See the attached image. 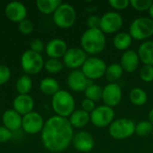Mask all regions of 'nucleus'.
Listing matches in <instances>:
<instances>
[{"label": "nucleus", "instance_id": "f257e3e1", "mask_svg": "<svg viewBox=\"0 0 153 153\" xmlns=\"http://www.w3.org/2000/svg\"><path fill=\"white\" fill-rule=\"evenodd\" d=\"M74 135V129L69 120L56 115L45 122L41 131V141L49 152H62L72 143Z\"/></svg>", "mask_w": 153, "mask_h": 153}, {"label": "nucleus", "instance_id": "f03ea898", "mask_svg": "<svg viewBox=\"0 0 153 153\" xmlns=\"http://www.w3.org/2000/svg\"><path fill=\"white\" fill-rule=\"evenodd\" d=\"M106 36L100 29H87L81 38L82 48L86 54L97 55L106 47Z\"/></svg>", "mask_w": 153, "mask_h": 153}, {"label": "nucleus", "instance_id": "7ed1b4c3", "mask_svg": "<svg viewBox=\"0 0 153 153\" xmlns=\"http://www.w3.org/2000/svg\"><path fill=\"white\" fill-rule=\"evenodd\" d=\"M51 105L56 116L67 118L74 111L75 100L69 91L60 90L52 97Z\"/></svg>", "mask_w": 153, "mask_h": 153}, {"label": "nucleus", "instance_id": "20e7f679", "mask_svg": "<svg viewBox=\"0 0 153 153\" xmlns=\"http://www.w3.org/2000/svg\"><path fill=\"white\" fill-rule=\"evenodd\" d=\"M129 34L135 40L146 41L153 36V20L149 17L134 19L130 24Z\"/></svg>", "mask_w": 153, "mask_h": 153}, {"label": "nucleus", "instance_id": "39448f33", "mask_svg": "<svg viewBox=\"0 0 153 153\" xmlns=\"http://www.w3.org/2000/svg\"><path fill=\"white\" fill-rule=\"evenodd\" d=\"M108 134L113 139L125 140L135 134V124L129 118H118L108 126Z\"/></svg>", "mask_w": 153, "mask_h": 153}, {"label": "nucleus", "instance_id": "423d86ee", "mask_svg": "<svg viewBox=\"0 0 153 153\" xmlns=\"http://www.w3.org/2000/svg\"><path fill=\"white\" fill-rule=\"evenodd\" d=\"M76 20V11L74 7L67 3H62L53 13V21L56 26L62 29L72 27Z\"/></svg>", "mask_w": 153, "mask_h": 153}, {"label": "nucleus", "instance_id": "0eeeda50", "mask_svg": "<svg viewBox=\"0 0 153 153\" xmlns=\"http://www.w3.org/2000/svg\"><path fill=\"white\" fill-rule=\"evenodd\" d=\"M45 62L41 54L36 53L30 49L25 50L21 57V65L26 74H37L44 67Z\"/></svg>", "mask_w": 153, "mask_h": 153}, {"label": "nucleus", "instance_id": "6e6552de", "mask_svg": "<svg viewBox=\"0 0 153 153\" xmlns=\"http://www.w3.org/2000/svg\"><path fill=\"white\" fill-rule=\"evenodd\" d=\"M107 67L108 65L103 59L91 56L88 57L84 62L83 65L82 66V72L89 80L94 81L105 76Z\"/></svg>", "mask_w": 153, "mask_h": 153}, {"label": "nucleus", "instance_id": "1a4fd4ad", "mask_svg": "<svg viewBox=\"0 0 153 153\" xmlns=\"http://www.w3.org/2000/svg\"><path fill=\"white\" fill-rule=\"evenodd\" d=\"M115 118V111L112 108L106 105L96 107V108L90 114L91 123L99 128L109 126Z\"/></svg>", "mask_w": 153, "mask_h": 153}, {"label": "nucleus", "instance_id": "9d476101", "mask_svg": "<svg viewBox=\"0 0 153 153\" xmlns=\"http://www.w3.org/2000/svg\"><path fill=\"white\" fill-rule=\"evenodd\" d=\"M123 26V17L117 12L110 11L100 17V29L105 34L118 33Z\"/></svg>", "mask_w": 153, "mask_h": 153}, {"label": "nucleus", "instance_id": "9b49d317", "mask_svg": "<svg viewBox=\"0 0 153 153\" xmlns=\"http://www.w3.org/2000/svg\"><path fill=\"white\" fill-rule=\"evenodd\" d=\"M87 58V54L82 48H71L67 49L63 56V63L65 66L73 70H77L83 65Z\"/></svg>", "mask_w": 153, "mask_h": 153}, {"label": "nucleus", "instance_id": "f8f14e48", "mask_svg": "<svg viewBox=\"0 0 153 153\" xmlns=\"http://www.w3.org/2000/svg\"><path fill=\"white\" fill-rule=\"evenodd\" d=\"M45 121L42 116L38 112H30L22 116V128L29 134H35L42 131Z\"/></svg>", "mask_w": 153, "mask_h": 153}, {"label": "nucleus", "instance_id": "ddd939ff", "mask_svg": "<svg viewBox=\"0 0 153 153\" xmlns=\"http://www.w3.org/2000/svg\"><path fill=\"white\" fill-rule=\"evenodd\" d=\"M102 100L104 105L114 108L119 105L122 100V89L120 85L117 83H108L103 88Z\"/></svg>", "mask_w": 153, "mask_h": 153}, {"label": "nucleus", "instance_id": "4468645a", "mask_svg": "<svg viewBox=\"0 0 153 153\" xmlns=\"http://www.w3.org/2000/svg\"><path fill=\"white\" fill-rule=\"evenodd\" d=\"M72 143L76 151L86 153L93 150L95 146V140L90 133L81 131L74 135Z\"/></svg>", "mask_w": 153, "mask_h": 153}, {"label": "nucleus", "instance_id": "2eb2a0df", "mask_svg": "<svg viewBox=\"0 0 153 153\" xmlns=\"http://www.w3.org/2000/svg\"><path fill=\"white\" fill-rule=\"evenodd\" d=\"M91 83V81L84 75L82 70L79 69L73 70L67 77V85L74 91H84Z\"/></svg>", "mask_w": 153, "mask_h": 153}, {"label": "nucleus", "instance_id": "dca6fc26", "mask_svg": "<svg viewBox=\"0 0 153 153\" xmlns=\"http://www.w3.org/2000/svg\"><path fill=\"white\" fill-rule=\"evenodd\" d=\"M4 13L10 21L19 23L22 20L26 19L27 8L22 3L19 1H13L7 4L4 9Z\"/></svg>", "mask_w": 153, "mask_h": 153}, {"label": "nucleus", "instance_id": "f3484780", "mask_svg": "<svg viewBox=\"0 0 153 153\" xmlns=\"http://www.w3.org/2000/svg\"><path fill=\"white\" fill-rule=\"evenodd\" d=\"M67 49V44L62 39H53L49 40L45 47L47 56L49 58L55 59H59L63 57Z\"/></svg>", "mask_w": 153, "mask_h": 153}, {"label": "nucleus", "instance_id": "a211bd4d", "mask_svg": "<svg viewBox=\"0 0 153 153\" xmlns=\"http://www.w3.org/2000/svg\"><path fill=\"white\" fill-rule=\"evenodd\" d=\"M13 108L21 116H24L32 112L34 100L29 94H19L13 101Z\"/></svg>", "mask_w": 153, "mask_h": 153}, {"label": "nucleus", "instance_id": "6ab92c4d", "mask_svg": "<svg viewBox=\"0 0 153 153\" xmlns=\"http://www.w3.org/2000/svg\"><path fill=\"white\" fill-rule=\"evenodd\" d=\"M140 58L137 51L128 49L123 53L120 59V65L122 66L124 72L134 73L139 67Z\"/></svg>", "mask_w": 153, "mask_h": 153}, {"label": "nucleus", "instance_id": "aec40b11", "mask_svg": "<svg viewBox=\"0 0 153 153\" xmlns=\"http://www.w3.org/2000/svg\"><path fill=\"white\" fill-rule=\"evenodd\" d=\"M2 122L4 126H5L10 131L14 132L22 127V116L17 113L13 108L7 109L4 112L2 116Z\"/></svg>", "mask_w": 153, "mask_h": 153}, {"label": "nucleus", "instance_id": "412c9836", "mask_svg": "<svg viewBox=\"0 0 153 153\" xmlns=\"http://www.w3.org/2000/svg\"><path fill=\"white\" fill-rule=\"evenodd\" d=\"M137 54L143 65H153V40L143 41L139 46Z\"/></svg>", "mask_w": 153, "mask_h": 153}, {"label": "nucleus", "instance_id": "4be33fe9", "mask_svg": "<svg viewBox=\"0 0 153 153\" xmlns=\"http://www.w3.org/2000/svg\"><path fill=\"white\" fill-rule=\"evenodd\" d=\"M69 122L73 128H82L86 126L89 122H91L90 119V114L85 112L82 109H77L74 110L72 115L69 117Z\"/></svg>", "mask_w": 153, "mask_h": 153}, {"label": "nucleus", "instance_id": "5701e85b", "mask_svg": "<svg viewBox=\"0 0 153 153\" xmlns=\"http://www.w3.org/2000/svg\"><path fill=\"white\" fill-rule=\"evenodd\" d=\"M39 90L45 95L54 96L57 91H60L59 83L56 80L51 77H46L39 82Z\"/></svg>", "mask_w": 153, "mask_h": 153}, {"label": "nucleus", "instance_id": "b1692460", "mask_svg": "<svg viewBox=\"0 0 153 153\" xmlns=\"http://www.w3.org/2000/svg\"><path fill=\"white\" fill-rule=\"evenodd\" d=\"M133 39L129 32H118L113 39V45L117 50L126 51L132 45Z\"/></svg>", "mask_w": 153, "mask_h": 153}, {"label": "nucleus", "instance_id": "393cba45", "mask_svg": "<svg viewBox=\"0 0 153 153\" xmlns=\"http://www.w3.org/2000/svg\"><path fill=\"white\" fill-rule=\"evenodd\" d=\"M123 74H124V70L120 65V64L113 63L107 67L105 77L106 80L108 82V83H117V82L120 80V78L122 77Z\"/></svg>", "mask_w": 153, "mask_h": 153}, {"label": "nucleus", "instance_id": "a878e982", "mask_svg": "<svg viewBox=\"0 0 153 153\" xmlns=\"http://www.w3.org/2000/svg\"><path fill=\"white\" fill-rule=\"evenodd\" d=\"M61 4V0H37L36 2L38 9L44 14L54 13Z\"/></svg>", "mask_w": 153, "mask_h": 153}, {"label": "nucleus", "instance_id": "bb28decb", "mask_svg": "<svg viewBox=\"0 0 153 153\" xmlns=\"http://www.w3.org/2000/svg\"><path fill=\"white\" fill-rule=\"evenodd\" d=\"M129 100L134 106L142 107L146 104L148 100V95L144 90L141 88H134L129 93Z\"/></svg>", "mask_w": 153, "mask_h": 153}, {"label": "nucleus", "instance_id": "cd10ccee", "mask_svg": "<svg viewBox=\"0 0 153 153\" xmlns=\"http://www.w3.org/2000/svg\"><path fill=\"white\" fill-rule=\"evenodd\" d=\"M16 91L19 94H28L32 88V80L28 74L20 76L15 83Z\"/></svg>", "mask_w": 153, "mask_h": 153}, {"label": "nucleus", "instance_id": "c85d7f7f", "mask_svg": "<svg viewBox=\"0 0 153 153\" xmlns=\"http://www.w3.org/2000/svg\"><path fill=\"white\" fill-rule=\"evenodd\" d=\"M102 93H103V89L99 84H95V83L90 84L84 91L85 98L94 102L102 100Z\"/></svg>", "mask_w": 153, "mask_h": 153}, {"label": "nucleus", "instance_id": "c756f323", "mask_svg": "<svg viewBox=\"0 0 153 153\" xmlns=\"http://www.w3.org/2000/svg\"><path fill=\"white\" fill-rule=\"evenodd\" d=\"M153 132L152 125L148 120H143L135 125V134L140 137H146Z\"/></svg>", "mask_w": 153, "mask_h": 153}, {"label": "nucleus", "instance_id": "7c9ffc66", "mask_svg": "<svg viewBox=\"0 0 153 153\" xmlns=\"http://www.w3.org/2000/svg\"><path fill=\"white\" fill-rule=\"evenodd\" d=\"M64 63L59 59L48 58L44 65V68L50 74H58L64 69Z\"/></svg>", "mask_w": 153, "mask_h": 153}, {"label": "nucleus", "instance_id": "2f4dec72", "mask_svg": "<svg viewBox=\"0 0 153 153\" xmlns=\"http://www.w3.org/2000/svg\"><path fill=\"white\" fill-rule=\"evenodd\" d=\"M139 75L142 81L146 83L153 82V65H143L139 71Z\"/></svg>", "mask_w": 153, "mask_h": 153}, {"label": "nucleus", "instance_id": "473e14b6", "mask_svg": "<svg viewBox=\"0 0 153 153\" xmlns=\"http://www.w3.org/2000/svg\"><path fill=\"white\" fill-rule=\"evenodd\" d=\"M152 3L153 1L152 0H131L130 5H132V7L136 11L144 12V11H149Z\"/></svg>", "mask_w": 153, "mask_h": 153}, {"label": "nucleus", "instance_id": "72a5a7b5", "mask_svg": "<svg viewBox=\"0 0 153 153\" xmlns=\"http://www.w3.org/2000/svg\"><path fill=\"white\" fill-rule=\"evenodd\" d=\"M18 29L22 34H30L34 29L32 22L29 19H24L18 23Z\"/></svg>", "mask_w": 153, "mask_h": 153}, {"label": "nucleus", "instance_id": "f704fd0d", "mask_svg": "<svg viewBox=\"0 0 153 153\" xmlns=\"http://www.w3.org/2000/svg\"><path fill=\"white\" fill-rule=\"evenodd\" d=\"M11 78V70L4 65H0V85L6 83Z\"/></svg>", "mask_w": 153, "mask_h": 153}, {"label": "nucleus", "instance_id": "c9c22d12", "mask_svg": "<svg viewBox=\"0 0 153 153\" xmlns=\"http://www.w3.org/2000/svg\"><path fill=\"white\" fill-rule=\"evenodd\" d=\"M108 4L115 10H125L130 5L129 0H109Z\"/></svg>", "mask_w": 153, "mask_h": 153}, {"label": "nucleus", "instance_id": "e433bc0d", "mask_svg": "<svg viewBox=\"0 0 153 153\" xmlns=\"http://www.w3.org/2000/svg\"><path fill=\"white\" fill-rule=\"evenodd\" d=\"M30 50L39 54H41L45 49L44 43L39 39H33L30 43Z\"/></svg>", "mask_w": 153, "mask_h": 153}, {"label": "nucleus", "instance_id": "4c0bfd02", "mask_svg": "<svg viewBox=\"0 0 153 153\" xmlns=\"http://www.w3.org/2000/svg\"><path fill=\"white\" fill-rule=\"evenodd\" d=\"M13 137V132L4 126H0V143H6Z\"/></svg>", "mask_w": 153, "mask_h": 153}, {"label": "nucleus", "instance_id": "58836bf2", "mask_svg": "<svg viewBox=\"0 0 153 153\" xmlns=\"http://www.w3.org/2000/svg\"><path fill=\"white\" fill-rule=\"evenodd\" d=\"M87 26L89 29H100V17L98 15H91L87 19Z\"/></svg>", "mask_w": 153, "mask_h": 153}, {"label": "nucleus", "instance_id": "ea45409f", "mask_svg": "<svg viewBox=\"0 0 153 153\" xmlns=\"http://www.w3.org/2000/svg\"><path fill=\"white\" fill-rule=\"evenodd\" d=\"M95 108H96V102L86 98L82 101V109L84 110L85 112L91 114Z\"/></svg>", "mask_w": 153, "mask_h": 153}, {"label": "nucleus", "instance_id": "a19ab883", "mask_svg": "<svg viewBox=\"0 0 153 153\" xmlns=\"http://www.w3.org/2000/svg\"><path fill=\"white\" fill-rule=\"evenodd\" d=\"M148 121L153 126V108H152L148 114Z\"/></svg>", "mask_w": 153, "mask_h": 153}, {"label": "nucleus", "instance_id": "79ce46f5", "mask_svg": "<svg viewBox=\"0 0 153 153\" xmlns=\"http://www.w3.org/2000/svg\"><path fill=\"white\" fill-rule=\"evenodd\" d=\"M149 13H150L151 19H152L153 20V3H152V6H151V7H150V9H149Z\"/></svg>", "mask_w": 153, "mask_h": 153}, {"label": "nucleus", "instance_id": "37998d69", "mask_svg": "<svg viewBox=\"0 0 153 153\" xmlns=\"http://www.w3.org/2000/svg\"><path fill=\"white\" fill-rule=\"evenodd\" d=\"M152 139H153V132H152Z\"/></svg>", "mask_w": 153, "mask_h": 153}]
</instances>
